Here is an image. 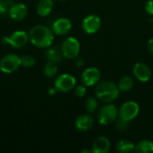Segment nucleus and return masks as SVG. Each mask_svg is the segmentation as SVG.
<instances>
[{"label":"nucleus","mask_w":153,"mask_h":153,"mask_svg":"<svg viewBox=\"0 0 153 153\" xmlns=\"http://www.w3.org/2000/svg\"><path fill=\"white\" fill-rule=\"evenodd\" d=\"M135 152L139 153H153V143L149 140H143L135 145Z\"/></svg>","instance_id":"20"},{"label":"nucleus","mask_w":153,"mask_h":153,"mask_svg":"<svg viewBox=\"0 0 153 153\" xmlns=\"http://www.w3.org/2000/svg\"><path fill=\"white\" fill-rule=\"evenodd\" d=\"M94 124V118L89 115V114H83V115H80L74 122V126L77 131L79 132H87L88 130H90Z\"/></svg>","instance_id":"14"},{"label":"nucleus","mask_w":153,"mask_h":153,"mask_svg":"<svg viewBox=\"0 0 153 153\" xmlns=\"http://www.w3.org/2000/svg\"><path fill=\"white\" fill-rule=\"evenodd\" d=\"M0 1H1V0H0Z\"/></svg>","instance_id":"33"},{"label":"nucleus","mask_w":153,"mask_h":153,"mask_svg":"<svg viewBox=\"0 0 153 153\" xmlns=\"http://www.w3.org/2000/svg\"><path fill=\"white\" fill-rule=\"evenodd\" d=\"M86 91H87L86 86H85L84 84H82V85H78V86L75 88V91H74V92H75V95H76L78 98H82V97L85 96Z\"/></svg>","instance_id":"26"},{"label":"nucleus","mask_w":153,"mask_h":153,"mask_svg":"<svg viewBox=\"0 0 153 153\" xmlns=\"http://www.w3.org/2000/svg\"><path fill=\"white\" fill-rule=\"evenodd\" d=\"M29 39L39 48H48L54 41V32L44 25H36L29 32Z\"/></svg>","instance_id":"1"},{"label":"nucleus","mask_w":153,"mask_h":153,"mask_svg":"<svg viewBox=\"0 0 153 153\" xmlns=\"http://www.w3.org/2000/svg\"><path fill=\"white\" fill-rule=\"evenodd\" d=\"M92 152V151L91 150H82L81 153H91Z\"/></svg>","instance_id":"31"},{"label":"nucleus","mask_w":153,"mask_h":153,"mask_svg":"<svg viewBox=\"0 0 153 153\" xmlns=\"http://www.w3.org/2000/svg\"><path fill=\"white\" fill-rule=\"evenodd\" d=\"M53 6L52 0H39L37 4V13L41 17L48 16L52 12Z\"/></svg>","instance_id":"16"},{"label":"nucleus","mask_w":153,"mask_h":153,"mask_svg":"<svg viewBox=\"0 0 153 153\" xmlns=\"http://www.w3.org/2000/svg\"><path fill=\"white\" fill-rule=\"evenodd\" d=\"M82 30L85 33L87 34H94L101 27V20L98 15L95 14H91L86 16L82 24Z\"/></svg>","instance_id":"9"},{"label":"nucleus","mask_w":153,"mask_h":153,"mask_svg":"<svg viewBox=\"0 0 153 153\" xmlns=\"http://www.w3.org/2000/svg\"><path fill=\"white\" fill-rule=\"evenodd\" d=\"M29 39V35L24 30H15L12 34L7 37H4L2 39L3 44L10 45L13 48H23Z\"/></svg>","instance_id":"4"},{"label":"nucleus","mask_w":153,"mask_h":153,"mask_svg":"<svg viewBox=\"0 0 153 153\" xmlns=\"http://www.w3.org/2000/svg\"><path fill=\"white\" fill-rule=\"evenodd\" d=\"M13 4H12L11 0H1L0 1V15L5 16L9 14V11L11 6Z\"/></svg>","instance_id":"23"},{"label":"nucleus","mask_w":153,"mask_h":153,"mask_svg":"<svg viewBox=\"0 0 153 153\" xmlns=\"http://www.w3.org/2000/svg\"><path fill=\"white\" fill-rule=\"evenodd\" d=\"M129 126V122L126 120H124L120 117L117 118V125H116V128L120 130V131H124L126 130L128 128Z\"/></svg>","instance_id":"25"},{"label":"nucleus","mask_w":153,"mask_h":153,"mask_svg":"<svg viewBox=\"0 0 153 153\" xmlns=\"http://www.w3.org/2000/svg\"><path fill=\"white\" fill-rule=\"evenodd\" d=\"M57 71H58V69H57L56 63L48 61L44 66V74L48 78L55 77L57 74Z\"/></svg>","instance_id":"21"},{"label":"nucleus","mask_w":153,"mask_h":153,"mask_svg":"<svg viewBox=\"0 0 153 153\" xmlns=\"http://www.w3.org/2000/svg\"><path fill=\"white\" fill-rule=\"evenodd\" d=\"M117 151L121 153H128L135 152V145L128 140H120L117 143Z\"/></svg>","instance_id":"18"},{"label":"nucleus","mask_w":153,"mask_h":153,"mask_svg":"<svg viewBox=\"0 0 153 153\" xmlns=\"http://www.w3.org/2000/svg\"><path fill=\"white\" fill-rule=\"evenodd\" d=\"M35 65V59L31 56L25 55L21 57V65L24 68H30Z\"/></svg>","instance_id":"24"},{"label":"nucleus","mask_w":153,"mask_h":153,"mask_svg":"<svg viewBox=\"0 0 153 153\" xmlns=\"http://www.w3.org/2000/svg\"><path fill=\"white\" fill-rule=\"evenodd\" d=\"M101 74L98 68L96 67H89L85 69L82 74V82L86 87L93 86L99 83L100 80Z\"/></svg>","instance_id":"10"},{"label":"nucleus","mask_w":153,"mask_h":153,"mask_svg":"<svg viewBox=\"0 0 153 153\" xmlns=\"http://www.w3.org/2000/svg\"><path fill=\"white\" fill-rule=\"evenodd\" d=\"M117 116H118L117 108L114 104L107 103L106 105L102 106L99 109L97 113V119L100 125L107 126L116 121Z\"/></svg>","instance_id":"3"},{"label":"nucleus","mask_w":153,"mask_h":153,"mask_svg":"<svg viewBox=\"0 0 153 153\" xmlns=\"http://www.w3.org/2000/svg\"><path fill=\"white\" fill-rule=\"evenodd\" d=\"M57 1H66V0H57Z\"/></svg>","instance_id":"32"},{"label":"nucleus","mask_w":153,"mask_h":153,"mask_svg":"<svg viewBox=\"0 0 153 153\" xmlns=\"http://www.w3.org/2000/svg\"><path fill=\"white\" fill-rule=\"evenodd\" d=\"M76 84L75 78L69 74H63L56 77L54 82V87L58 92H68L72 91Z\"/></svg>","instance_id":"6"},{"label":"nucleus","mask_w":153,"mask_h":153,"mask_svg":"<svg viewBox=\"0 0 153 153\" xmlns=\"http://www.w3.org/2000/svg\"><path fill=\"white\" fill-rule=\"evenodd\" d=\"M46 57L48 59V61L54 62V63H58L60 62L64 55L62 53V49L59 48L58 47H48L46 50Z\"/></svg>","instance_id":"17"},{"label":"nucleus","mask_w":153,"mask_h":153,"mask_svg":"<svg viewBox=\"0 0 153 153\" xmlns=\"http://www.w3.org/2000/svg\"><path fill=\"white\" fill-rule=\"evenodd\" d=\"M139 112L140 107L135 101H126L118 109V117L129 122L134 119L138 116Z\"/></svg>","instance_id":"7"},{"label":"nucleus","mask_w":153,"mask_h":153,"mask_svg":"<svg viewBox=\"0 0 153 153\" xmlns=\"http://www.w3.org/2000/svg\"><path fill=\"white\" fill-rule=\"evenodd\" d=\"M133 73L135 78L142 82H147L152 78V70L143 63H136L133 68Z\"/></svg>","instance_id":"11"},{"label":"nucleus","mask_w":153,"mask_h":153,"mask_svg":"<svg viewBox=\"0 0 153 153\" xmlns=\"http://www.w3.org/2000/svg\"><path fill=\"white\" fill-rule=\"evenodd\" d=\"M145 11L150 14L153 16V0H148L145 4Z\"/></svg>","instance_id":"27"},{"label":"nucleus","mask_w":153,"mask_h":153,"mask_svg":"<svg viewBox=\"0 0 153 153\" xmlns=\"http://www.w3.org/2000/svg\"><path fill=\"white\" fill-rule=\"evenodd\" d=\"M61 49H62L64 57L68 58V59H74L79 55L80 43L75 38L69 37L63 41Z\"/></svg>","instance_id":"5"},{"label":"nucleus","mask_w":153,"mask_h":153,"mask_svg":"<svg viewBox=\"0 0 153 153\" xmlns=\"http://www.w3.org/2000/svg\"><path fill=\"white\" fill-rule=\"evenodd\" d=\"M98 106H99L98 100H97L95 98H93V97L89 98V99L85 101V109H86V111H87L88 113H90V114L95 112V111L97 110V108H98Z\"/></svg>","instance_id":"22"},{"label":"nucleus","mask_w":153,"mask_h":153,"mask_svg":"<svg viewBox=\"0 0 153 153\" xmlns=\"http://www.w3.org/2000/svg\"><path fill=\"white\" fill-rule=\"evenodd\" d=\"M117 86L120 91H123V92L129 91L134 87V80L130 76H124L119 80Z\"/></svg>","instance_id":"19"},{"label":"nucleus","mask_w":153,"mask_h":153,"mask_svg":"<svg viewBox=\"0 0 153 153\" xmlns=\"http://www.w3.org/2000/svg\"><path fill=\"white\" fill-rule=\"evenodd\" d=\"M72 29V22L67 18H59L52 24V31L58 36H64L70 32Z\"/></svg>","instance_id":"12"},{"label":"nucleus","mask_w":153,"mask_h":153,"mask_svg":"<svg viewBox=\"0 0 153 153\" xmlns=\"http://www.w3.org/2000/svg\"><path fill=\"white\" fill-rule=\"evenodd\" d=\"M74 59H75V65H76L77 67H82V66H83V65H84L83 58L76 56Z\"/></svg>","instance_id":"28"},{"label":"nucleus","mask_w":153,"mask_h":153,"mask_svg":"<svg viewBox=\"0 0 153 153\" xmlns=\"http://www.w3.org/2000/svg\"><path fill=\"white\" fill-rule=\"evenodd\" d=\"M28 13V8L24 4L22 3H16L13 4L9 11V17L15 21V22H20L22 21Z\"/></svg>","instance_id":"13"},{"label":"nucleus","mask_w":153,"mask_h":153,"mask_svg":"<svg viewBox=\"0 0 153 153\" xmlns=\"http://www.w3.org/2000/svg\"><path fill=\"white\" fill-rule=\"evenodd\" d=\"M118 86L111 81H103L100 82L95 90L96 97L104 103H112L117 100L119 95Z\"/></svg>","instance_id":"2"},{"label":"nucleus","mask_w":153,"mask_h":153,"mask_svg":"<svg viewBox=\"0 0 153 153\" xmlns=\"http://www.w3.org/2000/svg\"><path fill=\"white\" fill-rule=\"evenodd\" d=\"M57 91L56 90V88L55 87H52V88H49L48 89V94L50 95V96H54L55 94H56V92Z\"/></svg>","instance_id":"30"},{"label":"nucleus","mask_w":153,"mask_h":153,"mask_svg":"<svg viewBox=\"0 0 153 153\" xmlns=\"http://www.w3.org/2000/svg\"><path fill=\"white\" fill-rule=\"evenodd\" d=\"M21 65V57L15 54L5 55L0 60V70L4 74L15 72Z\"/></svg>","instance_id":"8"},{"label":"nucleus","mask_w":153,"mask_h":153,"mask_svg":"<svg viewBox=\"0 0 153 153\" xmlns=\"http://www.w3.org/2000/svg\"><path fill=\"white\" fill-rule=\"evenodd\" d=\"M110 141L106 136H100L96 138L92 143L91 151L93 153H108L110 150Z\"/></svg>","instance_id":"15"},{"label":"nucleus","mask_w":153,"mask_h":153,"mask_svg":"<svg viewBox=\"0 0 153 153\" xmlns=\"http://www.w3.org/2000/svg\"><path fill=\"white\" fill-rule=\"evenodd\" d=\"M147 48H148V50L150 51V53H152L153 55V38L152 39H151L148 41Z\"/></svg>","instance_id":"29"}]
</instances>
